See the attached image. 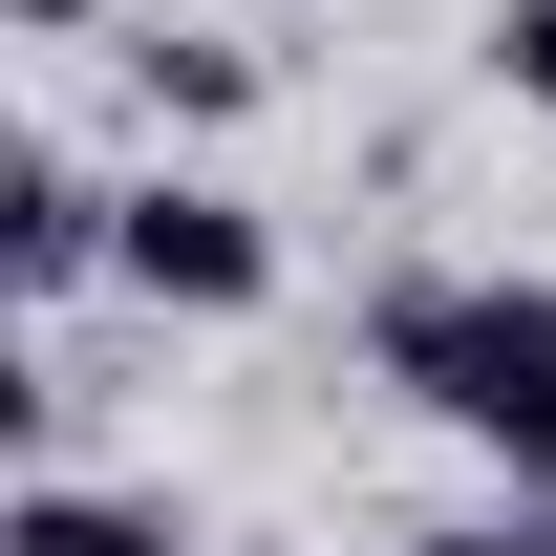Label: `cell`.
<instances>
[{
	"instance_id": "obj_9",
	"label": "cell",
	"mask_w": 556,
	"mask_h": 556,
	"mask_svg": "<svg viewBox=\"0 0 556 556\" xmlns=\"http://www.w3.org/2000/svg\"><path fill=\"white\" fill-rule=\"evenodd\" d=\"M214 556H300V535H214Z\"/></svg>"
},
{
	"instance_id": "obj_4",
	"label": "cell",
	"mask_w": 556,
	"mask_h": 556,
	"mask_svg": "<svg viewBox=\"0 0 556 556\" xmlns=\"http://www.w3.org/2000/svg\"><path fill=\"white\" fill-rule=\"evenodd\" d=\"M108 65H129V108H150V129H257V86H278L236 22H129Z\"/></svg>"
},
{
	"instance_id": "obj_2",
	"label": "cell",
	"mask_w": 556,
	"mask_h": 556,
	"mask_svg": "<svg viewBox=\"0 0 556 556\" xmlns=\"http://www.w3.org/2000/svg\"><path fill=\"white\" fill-rule=\"evenodd\" d=\"M108 278H129L150 321H257V300H278V214H257V193H214V172H129Z\"/></svg>"
},
{
	"instance_id": "obj_8",
	"label": "cell",
	"mask_w": 556,
	"mask_h": 556,
	"mask_svg": "<svg viewBox=\"0 0 556 556\" xmlns=\"http://www.w3.org/2000/svg\"><path fill=\"white\" fill-rule=\"evenodd\" d=\"M22 43H108V0H22Z\"/></svg>"
},
{
	"instance_id": "obj_7",
	"label": "cell",
	"mask_w": 556,
	"mask_h": 556,
	"mask_svg": "<svg viewBox=\"0 0 556 556\" xmlns=\"http://www.w3.org/2000/svg\"><path fill=\"white\" fill-rule=\"evenodd\" d=\"M386 556H535V535H514V492H492V514H450V535H386Z\"/></svg>"
},
{
	"instance_id": "obj_6",
	"label": "cell",
	"mask_w": 556,
	"mask_h": 556,
	"mask_svg": "<svg viewBox=\"0 0 556 556\" xmlns=\"http://www.w3.org/2000/svg\"><path fill=\"white\" fill-rule=\"evenodd\" d=\"M492 86H514V108L556 129V0H492Z\"/></svg>"
},
{
	"instance_id": "obj_5",
	"label": "cell",
	"mask_w": 556,
	"mask_h": 556,
	"mask_svg": "<svg viewBox=\"0 0 556 556\" xmlns=\"http://www.w3.org/2000/svg\"><path fill=\"white\" fill-rule=\"evenodd\" d=\"M0 556H193L172 492H108V471H22L0 492Z\"/></svg>"
},
{
	"instance_id": "obj_3",
	"label": "cell",
	"mask_w": 556,
	"mask_h": 556,
	"mask_svg": "<svg viewBox=\"0 0 556 556\" xmlns=\"http://www.w3.org/2000/svg\"><path fill=\"white\" fill-rule=\"evenodd\" d=\"M108 236H129V193H108L65 129H22V172H0V278H22V300H86Z\"/></svg>"
},
{
	"instance_id": "obj_1",
	"label": "cell",
	"mask_w": 556,
	"mask_h": 556,
	"mask_svg": "<svg viewBox=\"0 0 556 556\" xmlns=\"http://www.w3.org/2000/svg\"><path fill=\"white\" fill-rule=\"evenodd\" d=\"M364 364L492 450V492H556V278H364Z\"/></svg>"
}]
</instances>
